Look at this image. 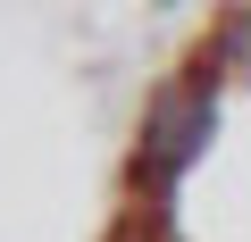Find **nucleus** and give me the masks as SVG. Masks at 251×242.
<instances>
[{"label": "nucleus", "mask_w": 251, "mask_h": 242, "mask_svg": "<svg viewBox=\"0 0 251 242\" xmlns=\"http://www.w3.org/2000/svg\"><path fill=\"white\" fill-rule=\"evenodd\" d=\"M209 67H218V75H251V9L218 17V34H209Z\"/></svg>", "instance_id": "2"}, {"label": "nucleus", "mask_w": 251, "mask_h": 242, "mask_svg": "<svg viewBox=\"0 0 251 242\" xmlns=\"http://www.w3.org/2000/svg\"><path fill=\"white\" fill-rule=\"evenodd\" d=\"M218 134V67H184L151 92L143 109V142H134V167H126V200H151V209H176V176L209 151Z\"/></svg>", "instance_id": "1"}]
</instances>
